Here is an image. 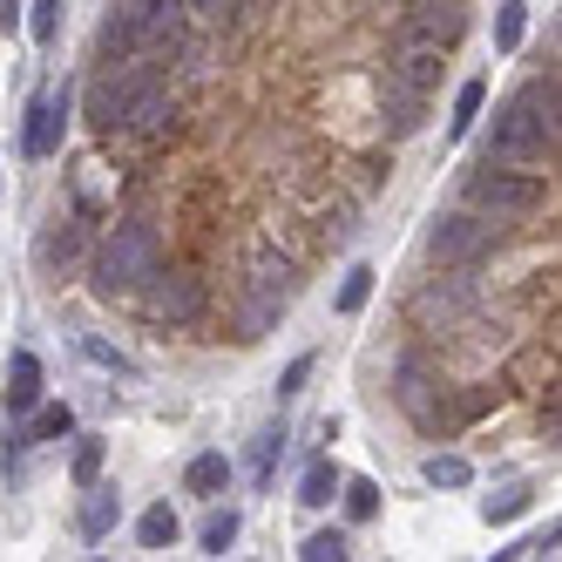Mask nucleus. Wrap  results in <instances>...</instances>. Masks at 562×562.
Segmentation results:
<instances>
[{
    "instance_id": "obj_20",
    "label": "nucleus",
    "mask_w": 562,
    "mask_h": 562,
    "mask_svg": "<svg viewBox=\"0 0 562 562\" xmlns=\"http://www.w3.org/2000/svg\"><path fill=\"white\" fill-rule=\"evenodd\" d=\"M427 481H434V488H468V481H474V468L461 461V454H427V468H420Z\"/></svg>"
},
{
    "instance_id": "obj_19",
    "label": "nucleus",
    "mask_w": 562,
    "mask_h": 562,
    "mask_svg": "<svg viewBox=\"0 0 562 562\" xmlns=\"http://www.w3.org/2000/svg\"><path fill=\"white\" fill-rule=\"evenodd\" d=\"M461 305H468V285H461V278H448V285H427V292H420V318H434V312H440V318H454Z\"/></svg>"
},
{
    "instance_id": "obj_8",
    "label": "nucleus",
    "mask_w": 562,
    "mask_h": 562,
    "mask_svg": "<svg viewBox=\"0 0 562 562\" xmlns=\"http://www.w3.org/2000/svg\"><path fill=\"white\" fill-rule=\"evenodd\" d=\"M386 82H393V89H414V95H434V82H440V48L400 42V55L386 61Z\"/></svg>"
},
{
    "instance_id": "obj_27",
    "label": "nucleus",
    "mask_w": 562,
    "mask_h": 562,
    "mask_svg": "<svg viewBox=\"0 0 562 562\" xmlns=\"http://www.w3.org/2000/svg\"><path fill=\"white\" fill-rule=\"evenodd\" d=\"M68 427H75L68 407H42V414H34V427H27V440H61Z\"/></svg>"
},
{
    "instance_id": "obj_30",
    "label": "nucleus",
    "mask_w": 562,
    "mask_h": 562,
    "mask_svg": "<svg viewBox=\"0 0 562 562\" xmlns=\"http://www.w3.org/2000/svg\"><path fill=\"white\" fill-rule=\"evenodd\" d=\"M95 474H102V440H82V448H75V481L89 488Z\"/></svg>"
},
{
    "instance_id": "obj_9",
    "label": "nucleus",
    "mask_w": 562,
    "mask_h": 562,
    "mask_svg": "<svg viewBox=\"0 0 562 562\" xmlns=\"http://www.w3.org/2000/svg\"><path fill=\"white\" fill-rule=\"evenodd\" d=\"M61 130H68V89H55V95L34 102V123H27V156H34V164L61 149Z\"/></svg>"
},
{
    "instance_id": "obj_7",
    "label": "nucleus",
    "mask_w": 562,
    "mask_h": 562,
    "mask_svg": "<svg viewBox=\"0 0 562 562\" xmlns=\"http://www.w3.org/2000/svg\"><path fill=\"white\" fill-rule=\"evenodd\" d=\"M123 14H130V27H136L143 48H177V34H183V0H123Z\"/></svg>"
},
{
    "instance_id": "obj_25",
    "label": "nucleus",
    "mask_w": 562,
    "mask_h": 562,
    "mask_svg": "<svg viewBox=\"0 0 562 562\" xmlns=\"http://www.w3.org/2000/svg\"><path fill=\"white\" fill-rule=\"evenodd\" d=\"M231 542H237V515L224 508V515H211V521H204V555H224Z\"/></svg>"
},
{
    "instance_id": "obj_18",
    "label": "nucleus",
    "mask_w": 562,
    "mask_h": 562,
    "mask_svg": "<svg viewBox=\"0 0 562 562\" xmlns=\"http://www.w3.org/2000/svg\"><path fill=\"white\" fill-rule=\"evenodd\" d=\"M183 481H190V495H217L224 481H231V461H224V454H196Z\"/></svg>"
},
{
    "instance_id": "obj_32",
    "label": "nucleus",
    "mask_w": 562,
    "mask_h": 562,
    "mask_svg": "<svg viewBox=\"0 0 562 562\" xmlns=\"http://www.w3.org/2000/svg\"><path fill=\"white\" fill-rule=\"evenodd\" d=\"M305 380H312V352H299L292 367H285V380H278V393L292 400V393H305Z\"/></svg>"
},
{
    "instance_id": "obj_12",
    "label": "nucleus",
    "mask_w": 562,
    "mask_h": 562,
    "mask_svg": "<svg viewBox=\"0 0 562 562\" xmlns=\"http://www.w3.org/2000/svg\"><path fill=\"white\" fill-rule=\"evenodd\" d=\"M130 55H143V42H136V27H130V14L115 8L109 21H102V34H95V61H130Z\"/></svg>"
},
{
    "instance_id": "obj_14",
    "label": "nucleus",
    "mask_w": 562,
    "mask_h": 562,
    "mask_svg": "<svg viewBox=\"0 0 562 562\" xmlns=\"http://www.w3.org/2000/svg\"><path fill=\"white\" fill-rule=\"evenodd\" d=\"M420 123H427V95L393 89V82H386V136H414Z\"/></svg>"
},
{
    "instance_id": "obj_1",
    "label": "nucleus",
    "mask_w": 562,
    "mask_h": 562,
    "mask_svg": "<svg viewBox=\"0 0 562 562\" xmlns=\"http://www.w3.org/2000/svg\"><path fill=\"white\" fill-rule=\"evenodd\" d=\"M164 258V245H156V231L149 224H115L102 237V251H95V292L115 299V292H136L143 285V271Z\"/></svg>"
},
{
    "instance_id": "obj_11",
    "label": "nucleus",
    "mask_w": 562,
    "mask_h": 562,
    "mask_svg": "<svg viewBox=\"0 0 562 562\" xmlns=\"http://www.w3.org/2000/svg\"><path fill=\"white\" fill-rule=\"evenodd\" d=\"M75 258H82V224H55V231H42V271H55V278H68L75 271Z\"/></svg>"
},
{
    "instance_id": "obj_31",
    "label": "nucleus",
    "mask_w": 562,
    "mask_h": 562,
    "mask_svg": "<svg viewBox=\"0 0 562 562\" xmlns=\"http://www.w3.org/2000/svg\"><path fill=\"white\" fill-rule=\"evenodd\" d=\"M55 8H61V0H34V21L27 27H34V42H42V48L55 42Z\"/></svg>"
},
{
    "instance_id": "obj_2",
    "label": "nucleus",
    "mask_w": 562,
    "mask_h": 562,
    "mask_svg": "<svg viewBox=\"0 0 562 562\" xmlns=\"http://www.w3.org/2000/svg\"><path fill=\"white\" fill-rule=\"evenodd\" d=\"M549 156H555V130H542L521 102H508L495 115V130H488V164H502V170H536V164H549Z\"/></svg>"
},
{
    "instance_id": "obj_24",
    "label": "nucleus",
    "mask_w": 562,
    "mask_h": 562,
    "mask_svg": "<svg viewBox=\"0 0 562 562\" xmlns=\"http://www.w3.org/2000/svg\"><path fill=\"white\" fill-rule=\"evenodd\" d=\"M299 555H305V562H346V536H339V529H318V536H305Z\"/></svg>"
},
{
    "instance_id": "obj_13",
    "label": "nucleus",
    "mask_w": 562,
    "mask_h": 562,
    "mask_svg": "<svg viewBox=\"0 0 562 562\" xmlns=\"http://www.w3.org/2000/svg\"><path fill=\"white\" fill-rule=\"evenodd\" d=\"M34 400H42V359L14 352V367H8V414H27Z\"/></svg>"
},
{
    "instance_id": "obj_33",
    "label": "nucleus",
    "mask_w": 562,
    "mask_h": 562,
    "mask_svg": "<svg viewBox=\"0 0 562 562\" xmlns=\"http://www.w3.org/2000/svg\"><path fill=\"white\" fill-rule=\"evenodd\" d=\"M89 359H95V367H109V373H136V367H130V359H123V352H115V346H102V339H89Z\"/></svg>"
},
{
    "instance_id": "obj_35",
    "label": "nucleus",
    "mask_w": 562,
    "mask_h": 562,
    "mask_svg": "<svg viewBox=\"0 0 562 562\" xmlns=\"http://www.w3.org/2000/svg\"><path fill=\"white\" fill-rule=\"evenodd\" d=\"M21 27V0H0V34H14Z\"/></svg>"
},
{
    "instance_id": "obj_29",
    "label": "nucleus",
    "mask_w": 562,
    "mask_h": 562,
    "mask_svg": "<svg viewBox=\"0 0 562 562\" xmlns=\"http://www.w3.org/2000/svg\"><path fill=\"white\" fill-rule=\"evenodd\" d=\"M373 508H380V488H373V481H346V515H352V521H367Z\"/></svg>"
},
{
    "instance_id": "obj_4",
    "label": "nucleus",
    "mask_w": 562,
    "mask_h": 562,
    "mask_svg": "<svg viewBox=\"0 0 562 562\" xmlns=\"http://www.w3.org/2000/svg\"><path fill=\"white\" fill-rule=\"evenodd\" d=\"M136 299H143L149 318H164V326H190V318H204V285H196L190 271L149 265V271H143V285H136Z\"/></svg>"
},
{
    "instance_id": "obj_5",
    "label": "nucleus",
    "mask_w": 562,
    "mask_h": 562,
    "mask_svg": "<svg viewBox=\"0 0 562 562\" xmlns=\"http://www.w3.org/2000/svg\"><path fill=\"white\" fill-rule=\"evenodd\" d=\"M427 251L440 265H474V258H488L495 251V217H474V211H454V217H440L434 237H427Z\"/></svg>"
},
{
    "instance_id": "obj_21",
    "label": "nucleus",
    "mask_w": 562,
    "mask_h": 562,
    "mask_svg": "<svg viewBox=\"0 0 562 562\" xmlns=\"http://www.w3.org/2000/svg\"><path fill=\"white\" fill-rule=\"evenodd\" d=\"M278 454H285V427H265V434H258V448H251V474H258V481H271Z\"/></svg>"
},
{
    "instance_id": "obj_17",
    "label": "nucleus",
    "mask_w": 562,
    "mask_h": 562,
    "mask_svg": "<svg viewBox=\"0 0 562 562\" xmlns=\"http://www.w3.org/2000/svg\"><path fill=\"white\" fill-rule=\"evenodd\" d=\"M136 536H143V549H170V542H177V508L156 502V508L136 521Z\"/></svg>"
},
{
    "instance_id": "obj_22",
    "label": "nucleus",
    "mask_w": 562,
    "mask_h": 562,
    "mask_svg": "<svg viewBox=\"0 0 562 562\" xmlns=\"http://www.w3.org/2000/svg\"><path fill=\"white\" fill-rule=\"evenodd\" d=\"M333 495H339V474H333L326 461H318V468L305 474V488H299V502H305V508H326Z\"/></svg>"
},
{
    "instance_id": "obj_15",
    "label": "nucleus",
    "mask_w": 562,
    "mask_h": 562,
    "mask_svg": "<svg viewBox=\"0 0 562 562\" xmlns=\"http://www.w3.org/2000/svg\"><path fill=\"white\" fill-rule=\"evenodd\" d=\"M521 27H529V0H495V48L502 55L521 48Z\"/></svg>"
},
{
    "instance_id": "obj_26",
    "label": "nucleus",
    "mask_w": 562,
    "mask_h": 562,
    "mask_svg": "<svg viewBox=\"0 0 562 562\" xmlns=\"http://www.w3.org/2000/svg\"><path fill=\"white\" fill-rule=\"evenodd\" d=\"M367 292H373V271H367V265H352V271H346V285H339V312H359V305H367Z\"/></svg>"
},
{
    "instance_id": "obj_16",
    "label": "nucleus",
    "mask_w": 562,
    "mask_h": 562,
    "mask_svg": "<svg viewBox=\"0 0 562 562\" xmlns=\"http://www.w3.org/2000/svg\"><path fill=\"white\" fill-rule=\"evenodd\" d=\"M75 529H82L89 542H102V536L115 529V488H102V495H89V502H82V515H75Z\"/></svg>"
},
{
    "instance_id": "obj_28",
    "label": "nucleus",
    "mask_w": 562,
    "mask_h": 562,
    "mask_svg": "<svg viewBox=\"0 0 562 562\" xmlns=\"http://www.w3.org/2000/svg\"><path fill=\"white\" fill-rule=\"evenodd\" d=\"M521 508H529V488H502V495L481 502V515H488V521H508V515H521Z\"/></svg>"
},
{
    "instance_id": "obj_23",
    "label": "nucleus",
    "mask_w": 562,
    "mask_h": 562,
    "mask_svg": "<svg viewBox=\"0 0 562 562\" xmlns=\"http://www.w3.org/2000/svg\"><path fill=\"white\" fill-rule=\"evenodd\" d=\"M481 102H488V82H461V95H454V136H468V130H474Z\"/></svg>"
},
{
    "instance_id": "obj_3",
    "label": "nucleus",
    "mask_w": 562,
    "mask_h": 562,
    "mask_svg": "<svg viewBox=\"0 0 562 562\" xmlns=\"http://www.w3.org/2000/svg\"><path fill=\"white\" fill-rule=\"evenodd\" d=\"M468 204H474L481 217H529V211H542V183H536L529 170L488 164V170L468 177Z\"/></svg>"
},
{
    "instance_id": "obj_34",
    "label": "nucleus",
    "mask_w": 562,
    "mask_h": 562,
    "mask_svg": "<svg viewBox=\"0 0 562 562\" xmlns=\"http://www.w3.org/2000/svg\"><path fill=\"white\" fill-rule=\"evenodd\" d=\"M224 8L231 0H183V14H196V21H224Z\"/></svg>"
},
{
    "instance_id": "obj_6",
    "label": "nucleus",
    "mask_w": 562,
    "mask_h": 562,
    "mask_svg": "<svg viewBox=\"0 0 562 562\" xmlns=\"http://www.w3.org/2000/svg\"><path fill=\"white\" fill-rule=\"evenodd\" d=\"M468 27V8L461 0H414L407 21H400V42H427V48H454Z\"/></svg>"
},
{
    "instance_id": "obj_10",
    "label": "nucleus",
    "mask_w": 562,
    "mask_h": 562,
    "mask_svg": "<svg viewBox=\"0 0 562 562\" xmlns=\"http://www.w3.org/2000/svg\"><path fill=\"white\" fill-rule=\"evenodd\" d=\"M292 285H299L292 258H278V251H258V258H251L245 292H258V299H285V305H292Z\"/></svg>"
}]
</instances>
